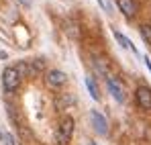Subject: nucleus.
I'll list each match as a JSON object with an SVG mask.
<instances>
[{
	"mask_svg": "<svg viewBox=\"0 0 151 145\" xmlns=\"http://www.w3.org/2000/svg\"><path fill=\"white\" fill-rule=\"evenodd\" d=\"M74 119L72 117H65L63 121L59 123V129H57V135H55V143L57 145H70L72 141V135H74Z\"/></svg>",
	"mask_w": 151,
	"mask_h": 145,
	"instance_id": "f257e3e1",
	"label": "nucleus"
},
{
	"mask_svg": "<svg viewBox=\"0 0 151 145\" xmlns=\"http://www.w3.org/2000/svg\"><path fill=\"white\" fill-rule=\"evenodd\" d=\"M2 86H4L6 94H12V92L19 90V86H21V78H19V74H17V70H14L12 66L4 68V72H2Z\"/></svg>",
	"mask_w": 151,
	"mask_h": 145,
	"instance_id": "f03ea898",
	"label": "nucleus"
},
{
	"mask_svg": "<svg viewBox=\"0 0 151 145\" xmlns=\"http://www.w3.org/2000/svg\"><path fill=\"white\" fill-rule=\"evenodd\" d=\"M106 86H108V90H110V94H112V96H114V100H116V102H125V86H123V84H121V80H119V78H114V76H112V74H110V76H106Z\"/></svg>",
	"mask_w": 151,
	"mask_h": 145,
	"instance_id": "7ed1b4c3",
	"label": "nucleus"
},
{
	"mask_svg": "<svg viewBox=\"0 0 151 145\" xmlns=\"http://www.w3.org/2000/svg\"><path fill=\"white\" fill-rule=\"evenodd\" d=\"M45 82H47L49 88H61L68 82V74L61 72V70H49L45 74Z\"/></svg>",
	"mask_w": 151,
	"mask_h": 145,
	"instance_id": "20e7f679",
	"label": "nucleus"
},
{
	"mask_svg": "<svg viewBox=\"0 0 151 145\" xmlns=\"http://www.w3.org/2000/svg\"><path fill=\"white\" fill-rule=\"evenodd\" d=\"M135 98H137L139 108H143V110H151V88H149V86H139L137 92H135Z\"/></svg>",
	"mask_w": 151,
	"mask_h": 145,
	"instance_id": "39448f33",
	"label": "nucleus"
},
{
	"mask_svg": "<svg viewBox=\"0 0 151 145\" xmlns=\"http://www.w3.org/2000/svg\"><path fill=\"white\" fill-rule=\"evenodd\" d=\"M90 121H92V127H94L100 135H106L108 123H106V119H104V115H100L98 110H92V113H90Z\"/></svg>",
	"mask_w": 151,
	"mask_h": 145,
	"instance_id": "423d86ee",
	"label": "nucleus"
},
{
	"mask_svg": "<svg viewBox=\"0 0 151 145\" xmlns=\"http://www.w3.org/2000/svg\"><path fill=\"white\" fill-rule=\"evenodd\" d=\"M74 104H76L74 94H59V96L55 98V108H57V110H65V108H70V106H74Z\"/></svg>",
	"mask_w": 151,
	"mask_h": 145,
	"instance_id": "0eeeda50",
	"label": "nucleus"
},
{
	"mask_svg": "<svg viewBox=\"0 0 151 145\" xmlns=\"http://www.w3.org/2000/svg\"><path fill=\"white\" fill-rule=\"evenodd\" d=\"M92 66L96 68V72L100 74V76H110V66H108V61L104 59V57H98V55H92Z\"/></svg>",
	"mask_w": 151,
	"mask_h": 145,
	"instance_id": "6e6552de",
	"label": "nucleus"
},
{
	"mask_svg": "<svg viewBox=\"0 0 151 145\" xmlns=\"http://www.w3.org/2000/svg\"><path fill=\"white\" fill-rule=\"evenodd\" d=\"M119 2V8L123 10L125 17H135L137 14V2L135 0H116Z\"/></svg>",
	"mask_w": 151,
	"mask_h": 145,
	"instance_id": "1a4fd4ad",
	"label": "nucleus"
},
{
	"mask_svg": "<svg viewBox=\"0 0 151 145\" xmlns=\"http://www.w3.org/2000/svg\"><path fill=\"white\" fill-rule=\"evenodd\" d=\"M86 86H88V90H90V96L94 98V100H100V88H98V84H96V80H94L92 76L86 78Z\"/></svg>",
	"mask_w": 151,
	"mask_h": 145,
	"instance_id": "9d476101",
	"label": "nucleus"
},
{
	"mask_svg": "<svg viewBox=\"0 0 151 145\" xmlns=\"http://www.w3.org/2000/svg\"><path fill=\"white\" fill-rule=\"evenodd\" d=\"M114 39H116V41H119V43H121V45H123L125 49H131L133 53H137V47L133 45V41H131L129 37H125L121 31H114Z\"/></svg>",
	"mask_w": 151,
	"mask_h": 145,
	"instance_id": "9b49d317",
	"label": "nucleus"
},
{
	"mask_svg": "<svg viewBox=\"0 0 151 145\" xmlns=\"http://www.w3.org/2000/svg\"><path fill=\"white\" fill-rule=\"evenodd\" d=\"M14 70H17V74H19L21 80H23V78H29V76H33V74H31V68H29V61H19Z\"/></svg>",
	"mask_w": 151,
	"mask_h": 145,
	"instance_id": "f8f14e48",
	"label": "nucleus"
},
{
	"mask_svg": "<svg viewBox=\"0 0 151 145\" xmlns=\"http://www.w3.org/2000/svg\"><path fill=\"white\" fill-rule=\"evenodd\" d=\"M29 68H31V74L33 76L43 72L45 70V59H33V61H29Z\"/></svg>",
	"mask_w": 151,
	"mask_h": 145,
	"instance_id": "ddd939ff",
	"label": "nucleus"
},
{
	"mask_svg": "<svg viewBox=\"0 0 151 145\" xmlns=\"http://www.w3.org/2000/svg\"><path fill=\"white\" fill-rule=\"evenodd\" d=\"M141 37H143V41L151 47V25H143L141 27Z\"/></svg>",
	"mask_w": 151,
	"mask_h": 145,
	"instance_id": "4468645a",
	"label": "nucleus"
},
{
	"mask_svg": "<svg viewBox=\"0 0 151 145\" xmlns=\"http://www.w3.org/2000/svg\"><path fill=\"white\" fill-rule=\"evenodd\" d=\"M2 139H4V143H6V145H17V143H14V137H12L10 133H4Z\"/></svg>",
	"mask_w": 151,
	"mask_h": 145,
	"instance_id": "2eb2a0df",
	"label": "nucleus"
},
{
	"mask_svg": "<svg viewBox=\"0 0 151 145\" xmlns=\"http://www.w3.org/2000/svg\"><path fill=\"white\" fill-rule=\"evenodd\" d=\"M19 2H21L25 8H29V6H31V0H19Z\"/></svg>",
	"mask_w": 151,
	"mask_h": 145,
	"instance_id": "dca6fc26",
	"label": "nucleus"
},
{
	"mask_svg": "<svg viewBox=\"0 0 151 145\" xmlns=\"http://www.w3.org/2000/svg\"><path fill=\"white\" fill-rule=\"evenodd\" d=\"M143 61H145V66H147V68H149V72H151V59H149V57H145V59H143Z\"/></svg>",
	"mask_w": 151,
	"mask_h": 145,
	"instance_id": "f3484780",
	"label": "nucleus"
},
{
	"mask_svg": "<svg viewBox=\"0 0 151 145\" xmlns=\"http://www.w3.org/2000/svg\"><path fill=\"white\" fill-rule=\"evenodd\" d=\"M2 137H4V133H2V131H0V139H2Z\"/></svg>",
	"mask_w": 151,
	"mask_h": 145,
	"instance_id": "a211bd4d",
	"label": "nucleus"
},
{
	"mask_svg": "<svg viewBox=\"0 0 151 145\" xmlns=\"http://www.w3.org/2000/svg\"><path fill=\"white\" fill-rule=\"evenodd\" d=\"M90 145H94V143H90Z\"/></svg>",
	"mask_w": 151,
	"mask_h": 145,
	"instance_id": "6ab92c4d",
	"label": "nucleus"
}]
</instances>
